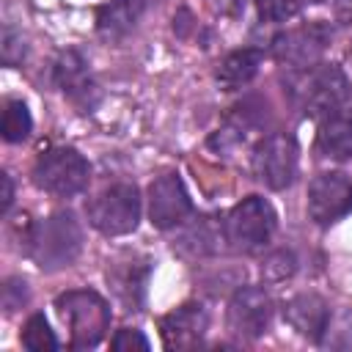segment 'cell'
Returning a JSON list of instances; mask_svg holds the SVG:
<instances>
[{
	"label": "cell",
	"instance_id": "14",
	"mask_svg": "<svg viewBox=\"0 0 352 352\" xmlns=\"http://www.w3.org/2000/svg\"><path fill=\"white\" fill-rule=\"evenodd\" d=\"M283 319L302 336V338H311V341H319L324 333H327V324H330V308L327 302L314 294V292H302V294H294L286 308H283Z\"/></svg>",
	"mask_w": 352,
	"mask_h": 352
},
{
	"label": "cell",
	"instance_id": "4",
	"mask_svg": "<svg viewBox=\"0 0 352 352\" xmlns=\"http://www.w3.org/2000/svg\"><path fill=\"white\" fill-rule=\"evenodd\" d=\"M91 165L72 146L47 148L33 165V184L52 198H72L88 187Z\"/></svg>",
	"mask_w": 352,
	"mask_h": 352
},
{
	"label": "cell",
	"instance_id": "13",
	"mask_svg": "<svg viewBox=\"0 0 352 352\" xmlns=\"http://www.w3.org/2000/svg\"><path fill=\"white\" fill-rule=\"evenodd\" d=\"M206 327H209V316L201 302H184L170 314H165L160 322L165 349H176V352L198 346L201 338L206 336Z\"/></svg>",
	"mask_w": 352,
	"mask_h": 352
},
{
	"label": "cell",
	"instance_id": "11",
	"mask_svg": "<svg viewBox=\"0 0 352 352\" xmlns=\"http://www.w3.org/2000/svg\"><path fill=\"white\" fill-rule=\"evenodd\" d=\"M272 319V297L261 286H239L228 300V327L242 338H258Z\"/></svg>",
	"mask_w": 352,
	"mask_h": 352
},
{
	"label": "cell",
	"instance_id": "24",
	"mask_svg": "<svg viewBox=\"0 0 352 352\" xmlns=\"http://www.w3.org/2000/svg\"><path fill=\"white\" fill-rule=\"evenodd\" d=\"M256 8L264 22H286L300 11V0H256Z\"/></svg>",
	"mask_w": 352,
	"mask_h": 352
},
{
	"label": "cell",
	"instance_id": "6",
	"mask_svg": "<svg viewBox=\"0 0 352 352\" xmlns=\"http://www.w3.org/2000/svg\"><path fill=\"white\" fill-rule=\"evenodd\" d=\"M88 220L104 236L132 234L140 223V192L129 182L104 187L88 201Z\"/></svg>",
	"mask_w": 352,
	"mask_h": 352
},
{
	"label": "cell",
	"instance_id": "10",
	"mask_svg": "<svg viewBox=\"0 0 352 352\" xmlns=\"http://www.w3.org/2000/svg\"><path fill=\"white\" fill-rule=\"evenodd\" d=\"M192 212V201L184 190V182L176 173H165L148 187V220L154 228L168 231L182 226Z\"/></svg>",
	"mask_w": 352,
	"mask_h": 352
},
{
	"label": "cell",
	"instance_id": "3",
	"mask_svg": "<svg viewBox=\"0 0 352 352\" xmlns=\"http://www.w3.org/2000/svg\"><path fill=\"white\" fill-rule=\"evenodd\" d=\"M55 308H58V316L63 319V324L69 327L74 349L96 346L110 327V305L94 289L63 292V294H58Z\"/></svg>",
	"mask_w": 352,
	"mask_h": 352
},
{
	"label": "cell",
	"instance_id": "12",
	"mask_svg": "<svg viewBox=\"0 0 352 352\" xmlns=\"http://www.w3.org/2000/svg\"><path fill=\"white\" fill-rule=\"evenodd\" d=\"M52 80L55 85L82 110H91L96 104V85L91 80V69H88V60L77 52V50H63L55 63H52Z\"/></svg>",
	"mask_w": 352,
	"mask_h": 352
},
{
	"label": "cell",
	"instance_id": "26",
	"mask_svg": "<svg viewBox=\"0 0 352 352\" xmlns=\"http://www.w3.org/2000/svg\"><path fill=\"white\" fill-rule=\"evenodd\" d=\"M110 346H113V349H118V352H126V349H148L151 344H148V338H146L140 330L124 327V330H118V333L113 336Z\"/></svg>",
	"mask_w": 352,
	"mask_h": 352
},
{
	"label": "cell",
	"instance_id": "17",
	"mask_svg": "<svg viewBox=\"0 0 352 352\" xmlns=\"http://www.w3.org/2000/svg\"><path fill=\"white\" fill-rule=\"evenodd\" d=\"M220 242H226V228L214 214H201L190 226H184L179 236V250L190 256H212L220 250Z\"/></svg>",
	"mask_w": 352,
	"mask_h": 352
},
{
	"label": "cell",
	"instance_id": "18",
	"mask_svg": "<svg viewBox=\"0 0 352 352\" xmlns=\"http://www.w3.org/2000/svg\"><path fill=\"white\" fill-rule=\"evenodd\" d=\"M319 151L336 160L352 157V110H338L327 118H322L316 132Z\"/></svg>",
	"mask_w": 352,
	"mask_h": 352
},
{
	"label": "cell",
	"instance_id": "9",
	"mask_svg": "<svg viewBox=\"0 0 352 352\" xmlns=\"http://www.w3.org/2000/svg\"><path fill=\"white\" fill-rule=\"evenodd\" d=\"M308 217L316 226H330L352 212V179L330 170L319 173L308 187Z\"/></svg>",
	"mask_w": 352,
	"mask_h": 352
},
{
	"label": "cell",
	"instance_id": "29",
	"mask_svg": "<svg viewBox=\"0 0 352 352\" xmlns=\"http://www.w3.org/2000/svg\"><path fill=\"white\" fill-rule=\"evenodd\" d=\"M311 3H322V0H311Z\"/></svg>",
	"mask_w": 352,
	"mask_h": 352
},
{
	"label": "cell",
	"instance_id": "19",
	"mask_svg": "<svg viewBox=\"0 0 352 352\" xmlns=\"http://www.w3.org/2000/svg\"><path fill=\"white\" fill-rule=\"evenodd\" d=\"M261 60H264V55H261V50H256V47L234 50V52H228V55L217 63L214 77H217V82H220V85H226V88L248 85V82L258 74Z\"/></svg>",
	"mask_w": 352,
	"mask_h": 352
},
{
	"label": "cell",
	"instance_id": "2",
	"mask_svg": "<svg viewBox=\"0 0 352 352\" xmlns=\"http://www.w3.org/2000/svg\"><path fill=\"white\" fill-rule=\"evenodd\" d=\"M300 110L311 118H327L338 110L352 96L346 74L336 63H314L308 69H300V77L292 88Z\"/></svg>",
	"mask_w": 352,
	"mask_h": 352
},
{
	"label": "cell",
	"instance_id": "5",
	"mask_svg": "<svg viewBox=\"0 0 352 352\" xmlns=\"http://www.w3.org/2000/svg\"><path fill=\"white\" fill-rule=\"evenodd\" d=\"M275 223L278 217L270 201L261 195H248L239 204H234L223 220L226 242L236 253H256L270 242Z\"/></svg>",
	"mask_w": 352,
	"mask_h": 352
},
{
	"label": "cell",
	"instance_id": "8",
	"mask_svg": "<svg viewBox=\"0 0 352 352\" xmlns=\"http://www.w3.org/2000/svg\"><path fill=\"white\" fill-rule=\"evenodd\" d=\"M253 173L270 190H286L297 176V143L286 132L267 135L253 151Z\"/></svg>",
	"mask_w": 352,
	"mask_h": 352
},
{
	"label": "cell",
	"instance_id": "27",
	"mask_svg": "<svg viewBox=\"0 0 352 352\" xmlns=\"http://www.w3.org/2000/svg\"><path fill=\"white\" fill-rule=\"evenodd\" d=\"M0 184H3V198H0V212L6 214L8 209H11V204H14V182H11V176L3 170L0 173Z\"/></svg>",
	"mask_w": 352,
	"mask_h": 352
},
{
	"label": "cell",
	"instance_id": "20",
	"mask_svg": "<svg viewBox=\"0 0 352 352\" xmlns=\"http://www.w3.org/2000/svg\"><path fill=\"white\" fill-rule=\"evenodd\" d=\"M33 129V118H30V110L25 102L19 99H11L6 102L3 107V121H0V132H3V140L6 143H22Z\"/></svg>",
	"mask_w": 352,
	"mask_h": 352
},
{
	"label": "cell",
	"instance_id": "7",
	"mask_svg": "<svg viewBox=\"0 0 352 352\" xmlns=\"http://www.w3.org/2000/svg\"><path fill=\"white\" fill-rule=\"evenodd\" d=\"M330 38H333L330 25H324V22H305V25L280 30L272 38L270 50H272V58L278 63H286V66L300 72V69H308V66L319 63V58L327 50Z\"/></svg>",
	"mask_w": 352,
	"mask_h": 352
},
{
	"label": "cell",
	"instance_id": "1",
	"mask_svg": "<svg viewBox=\"0 0 352 352\" xmlns=\"http://www.w3.org/2000/svg\"><path fill=\"white\" fill-rule=\"evenodd\" d=\"M22 250L44 270V272H58L69 264L82 250V226L72 212H52L50 217L30 223Z\"/></svg>",
	"mask_w": 352,
	"mask_h": 352
},
{
	"label": "cell",
	"instance_id": "16",
	"mask_svg": "<svg viewBox=\"0 0 352 352\" xmlns=\"http://www.w3.org/2000/svg\"><path fill=\"white\" fill-rule=\"evenodd\" d=\"M148 0H107L96 8V30L102 38H121L126 36L138 19L143 16Z\"/></svg>",
	"mask_w": 352,
	"mask_h": 352
},
{
	"label": "cell",
	"instance_id": "23",
	"mask_svg": "<svg viewBox=\"0 0 352 352\" xmlns=\"http://www.w3.org/2000/svg\"><path fill=\"white\" fill-rule=\"evenodd\" d=\"M28 55V44L22 38V33H16L11 25L3 28V38H0V58L6 66H19Z\"/></svg>",
	"mask_w": 352,
	"mask_h": 352
},
{
	"label": "cell",
	"instance_id": "15",
	"mask_svg": "<svg viewBox=\"0 0 352 352\" xmlns=\"http://www.w3.org/2000/svg\"><path fill=\"white\" fill-rule=\"evenodd\" d=\"M107 280L118 294V300L126 305V311H140V302L146 297V283H148V261L146 258L116 261L107 270Z\"/></svg>",
	"mask_w": 352,
	"mask_h": 352
},
{
	"label": "cell",
	"instance_id": "25",
	"mask_svg": "<svg viewBox=\"0 0 352 352\" xmlns=\"http://www.w3.org/2000/svg\"><path fill=\"white\" fill-rule=\"evenodd\" d=\"M28 302V283L22 278H8L3 286V308L6 311H16Z\"/></svg>",
	"mask_w": 352,
	"mask_h": 352
},
{
	"label": "cell",
	"instance_id": "21",
	"mask_svg": "<svg viewBox=\"0 0 352 352\" xmlns=\"http://www.w3.org/2000/svg\"><path fill=\"white\" fill-rule=\"evenodd\" d=\"M22 344L30 352H50V349H58L60 346L58 338H55V333L50 330V324H47V319L41 314H33L25 322V327H22Z\"/></svg>",
	"mask_w": 352,
	"mask_h": 352
},
{
	"label": "cell",
	"instance_id": "22",
	"mask_svg": "<svg viewBox=\"0 0 352 352\" xmlns=\"http://www.w3.org/2000/svg\"><path fill=\"white\" fill-rule=\"evenodd\" d=\"M294 272H297V256L292 250H275L261 264V275L267 280H286Z\"/></svg>",
	"mask_w": 352,
	"mask_h": 352
},
{
	"label": "cell",
	"instance_id": "28",
	"mask_svg": "<svg viewBox=\"0 0 352 352\" xmlns=\"http://www.w3.org/2000/svg\"><path fill=\"white\" fill-rule=\"evenodd\" d=\"M333 11L338 22L352 25V0H333Z\"/></svg>",
	"mask_w": 352,
	"mask_h": 352
}]
</instances>
